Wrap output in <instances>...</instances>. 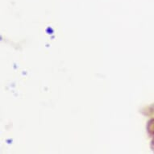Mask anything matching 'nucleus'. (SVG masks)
Wrapping results in <instances>:
<instances>
[{
    "label": "nucleus",
    "mask_w": 154,
    "mask_h": 154,
    "mask_svg": "<svg viewBox=\"0 0 154 154\" xmlns=\"http://www.w3.org/2000/svg\"><path fill=\"white\" fill-rule=\"evenodd\" d=\"M147 130L150 135L154 136V119H151L148 122L147 124Z\"/></svg>",
    "instance_id": "f257e3e1"
}]
</instances>
